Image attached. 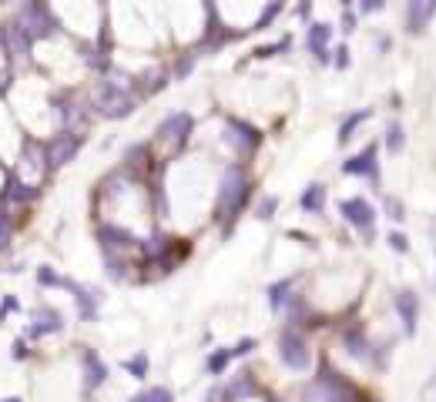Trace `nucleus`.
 Wrapping results in <instances>:
<instances>
[{"label": "nucleus", "instance_id": "nucleus-1", "mask_svg": "<svg viewBox=\"0 0 436 402\" xmlns=\"http://www.w3.org/2000/svg\"><path fill=\"white\" fill-rule=\"evenodd\" d=\"M256 201V178L245 161H225L218 181H215V201H211V225L229 242L235 225L242 222V211H249Z\"/></svg>", "mask_w": 436, "mask_h": 402}, {"label": "nucleus", "instance_id": "nucleus-2", "mask_svg": "<svg viewBox=\"0 0 436 402\" xmlns=\"http://www.w3.org/2000/svg\"><path fill=\"white\" fill-rule=\"evenodd\" d=\"M87 100H91V111H94L98 121H128L141 107V100L134 94V74L118 67V64L94 77Z\"/></svg>", "mask_w": 436, "mask_h": 402}, {"label": "nucleus", "instance_id": "nucleus-3", "mask_svg": "<svg viewBox=\"0 0 436 402\" xmlns=\"http://www.w3.org/2000/svg\"><path fill=\"white\" fill-rule=\"evenodd\" d=\"M7 17L34 41V47L37 44H48V41H57V37L68 34L64 17L54 10V0H17Z\"/></svg>", "mask_w": 436, "mask_h": 402}, {"label": "nucleus", "instance_id": "nucleus-4", "mask_svg": "<svg viewBox=\"0 0 436 402\" xmlns=\"http://www.w3.org/2000/svg\"><path fill=\"white\" fill-rule=\"evenodd\" d=\"M195 114L185 111V107H175L168 111L158 125H154V134H152V145L158 151L161 161H178L181 154L188 151L191 138H195Z\"/></svg>", "mask_w": 436, "mask_h": 402}, {"label": "nucleus", "instance_id": "nucleus-5", "mask_svg": "<svg viewBox=\"0 0 436 402\" xmlns=\"http://www.w3.org/2000/svg\"><path fill=\"white\" fill-rule=\"evenodd\" d=\"M51 118H54V127H71V131H91L94 127V111H91V100L87 94L68 84V87H54L51 91Z\"/></svg>", "mask_w": 436, "mask_h": 402}, {"label": "nucleus", "instance_id": "nucleus-6", "mask_svg": "<svg viewBox=\"0 0 436 402\" xmlns=\"http://www.w3.org/2000/svg\"><path fill=\"white\" fill-rule=\"evenodd\" d=\"M222 145L238 158V161H252L262 145H265V131L256 127L249 118H238V114H222Z\"/></svg>", "mask_w": 436, "mask_h": 402}, {"label": "nucleus", "instance_id": "nucleus-7", "mask_svg": "<svg viewBox=\"0 0 436 402\" xmlns=\"http://www.w3.org/2000/svg\"><path fill=\"white\" fill-rule=\"evenodd\" d=\"M91 131H71V127H54L51 134L44 138V151H48V171L61 175L81 151L87 148Z\"/></svg>", "mask_w": 436, "mask_h": 402}, {"label": "nucleus", "instance_id": "nucleus-8", "mask_svg": "<svg viewBox=\"0 0 436 402\" xmlns=\"http://www.w3.org/2000/svg\"><path fill=\"white\" fill-rule=\"evenodd\" d=\"M276 355L289 372H309L312 369V346H309L306 328L282 326L276 339Z\"/></svg>", "mask_w": 436, "mask_h": 402}, {"label": "nucleus", "instance_id": "nucleus-9", "mask_svg": "<svg viewBox=\"0 0 436 402\" xmlns=\"http://www.w3.org/2000/svg\"><path fill=\"white\" fill-rule=\"evenodd\" d=\"M339 218L353 231H360L362 245H373L376 242V222H380V211L376 204L362 195H353V198H342L339 201Z\"/></svg>", "mask_w": 436, "mask_h": 402}, {"label": "nucleus", "instance_id": "nucleus-10", "mask_svg": "<svg viewBox=\"0 0 436 402\" xmlns=\"http://www.w3.org/2000/svg\"><path fill=\"white\" fill-rule=\"evenodd\" d=\"M14 171L34 184H48L51 171H48V151H44V138L37 134H24L21 138V154H17V165Z\"/></svg>", "mask_w": 436, "mask_h": 402}, {"label": "nucleus", "instance_id": "nucleus-11", "mask_svg": "<svg viewBox=\"0 0 436 402\" xmlns=\"http://www.w3.org/2000/svg\"><path fill=\"white\" fill-rule=\"evenodd\" d=\"M68 328V319H64V312L61 308H54L48 302H37L30 312H27V322H24V339L30 342H44V339H51V335H61Z\"/></svg>", "mask_w": 436, "mask_h": 402}, {"label": "nucleus", "instance_id": "nucleus-12", "mask_svg": "<svg viewBox=\"0 0 436 402\" xmlns=\"http://www.w3.org/2000/svg\"><path fill=\"white\" fill-rule=\"evenodd\" d=\"M77 362H81V396L91 402L98 396V389L107 385L111 366L101 359V352L94 346H77Z\"/></svg>", "mask_w": 436, "mask_h": 402}, {"label": "nucleus", "instance_id": "nucleus-13", "mask_svg": "<svg viewBox=\"0 0 436 402\" xmlns=\"http://www.w3.org/2000/svg\"><path fill=\"white\" fill-rule=\"evenodd\" d=\"M168 84H175V74H172V64L168 61H154L152 67L134 71V94H138L141 104H148L161 91H168Z\"/></svg>", "mask_w": 436, "mask_h": 402}, {"label": "nucleus", "instance_id": "nucleus-14", "mask_svg": "<svg viewBox=\"0 0 436 402\" xmlns=\"http://www.w3.org/2000/svg\"><path fill=\"white\" fill-rule=\"evenodd\" d=\"M380 141H369L362 151L356 154H349L346 161H342V175L349 178H366L373 188H380V181H383V168H380Z\"/></svg>", "mask_w": 436, "mask_h": 402}, {"label": "nucleus", "instance_id": "nucleus-15", "mask_svg": "<svg viewBox=\"0 0 436 402\" xmlns=\"http://www.w3.org/2000/svg\"><path fill=\"white\" fill-rule=\"evenodd\" d=\"M71 299H74L77 322H87V326H94V322L101 319V308H104V302H107V292H104L101 285L77 282L74 288H71Z\"/></svg>", "mask_w": 436, "mask_h": 402}, {"label": "nucleus", "instance_id": "nucleus-16", "mask_svg": "<svg viewBox=\"0 0 436 402\" xmlns=\"http://www.w3.org/2000/svg\"><path fill=\"white\" fill-rule=\"evenodd\" d=\"M333 37L335 27L329 21H309L306 24V50L322 67H333Z\"/></svg>", "mask_w": 436, "mask_h": 402}, {"label": "nucleus", "instance_id": "nucleus-17", "mask_svg": "<svg viewBox=\"0 0 436 402\" xmlns=\"http://www.w3.org/2000/svg\"><path fill=\"white\" fill-rule=\"evenodd\" d=\"M393 308L399 315V326H403V335L413 339L416 328H419V295L413 288H396L393 292Z\"/></svg>", "mask_w": 436, "mask_h": 402}, {"label": "nucleus", "instance_id": "nucleus-18", "mask_svg": "<svg viewBox=\"0 0 436 402\" xmlns=\"http://www.w3.org/2000/svg\"><path fill=\"white\" fill-rule=\"evenodd\" d=\"M299 278L302 275H282L265 285V302H269V312L272 315H282L285 308L292 305V299L299 295Z\"/></svg>", "mask_w": 436, "mask_h": 402}, {"label": "nucleus", "instance_id": "nucleus-19", "mask_svg": "<svg viewBox=\"0 0 436 402\" xmlns=\"http://www.w3.org/2000/svg\"><path fill=\"white\" fill-rule=\"evenodd\" d=\"M258 396V379L256 372H249V369H242L238 376H231L222 389H218V399L222 402H249Z\"/></svg>", "mask_w": 436, "mask_h": 402}, {"label": "nucleus", "instance_id": "nucleus-20", "mask_svg": "<svg viewBox=\"0 0 436 402\" xmlns=\"http://www.w3.org/2000/svg\"><path fill=\"white\" fill-rule=\"evenodd\" d=\"M34 282H37L41 292H68V295H71V288L77 285V278H71L68 272L54 268V265H48V262L34 268Z\"/></svg>", "mask_w": 436, "mask_h": 402}, {"label": "nucleus", "instance_id": "nucleus-21", "mask_svg": "<svg viewBox=\"0 0 436 402\" xmlns=\"http://www.w3.org/2000/svg\"><path fill=\"white\" fill-rule=\"evenodd\" d=\"M295 204H299V211H302V215H315V218H322V215H326V204H329V188H326L322 181H309Z\"/></svg>", "mask_w": 436, "mask_h": 402}, {"label": "nucleus", "instance_id": "nucleus-22", "mask_svg": "<svg viewBox=\"0 0 436 402\" xmlns=\"http://www.w3.org/2000/svg\"><path fill=\"white\" fill-rule=\"evenodd\" d=\"M342 349H346V355H353V359H360V362H369L373 342H369V335H366V328H362L360 322L342 328Z\"/></svg>", "mask_w": 436, "mask_h": 402}, {"label": "nucleus", "instance_id": "nucleus-23", "mask_svg": "<svg viewBox=\"0 0 436 402\" xmlns=\"http://www.w3.org/2000/svg\"><path fill=\"white\" fill-rule=\"evenodd\" d=\"M373 114H376L373 107H360V111H349V114H346V118L339 121V131H335V145H339V148H346V145H349V141H353V138L360 134V127L366 125V121H369Z\"/></svg>", "mask_w": 436, "mask_h": 402}, {"label": "nucleus", "instance_id": "nucleus-24", "mask_svg": "<svg viewBox=\"0 0 436 402\" xmlns=\"http://www.w3.org/2000/svg\"><path fill=\"white\" fill-rule=\"evenodd\" d=\"M21 218H24V211H14V208H3V204H0V258L10 255V248H14Z\"/></svg>", "mask_w": 436, "mask_h": 402}, {"label": "nucleus", "instance_id": "nucleus-25", "mask_svg": "<svg viewBox=\"0 0 436 402\" xmlns=\"http://www.w3.org/2000/svg\"><path fill=\"white\" fill-rule=\"evenodd\" d=\"M285 3H289V0H265L262 10H258V17L252 21V27H249V34H265V30H272V27L279 24V17L285 14Z\"/></svg>", "mask_w": 436, "mask_h": 402}, {"label": "nucleus", "instance_id": "nucleus-26", "mask_svg": "<svg viewBox=\"0 0 436 402\" xmlns=\"http://www.w3.org/2000/svg\"><path fill=\"white\" fill-rule=\"evenodd\" d=\"M198 61H202V50L195 47H181L168 64H172V74H175V81H188V77L195 74V67H198Z\"/></svg>", "mask_w": 436, "mask_h": 402}, {"label": "nucleus", "instance_id": "nucleus-27", "mask_svg": "<svg viewBox=\"0 0 436 402\" xmlns=\"http://www.w3.org/2000/svg\"><path fill=\"white\" fill-rule=\"evenodd\" d=\"M231 362H235V355H231V346H215V349L205 355V376H211V379L229 376Z\"/></svg>", "mask_w": 436, "mask_h": 402}, {"label": "nucleus", "instance_id": "nucleus-28", "mask_svg": "<svg viewBox=\"0 0 436 402\" xmlns=\"http://www.w3.org/2000/svg\"><path fill=\"white\" fill-rule=\"evenodd\" d=\"M121 369H125L134 382H145V379L152 376V355H148L145 349H138L134 355H128V359L121 362Z\"/></svg>", "mask_w": 436, "mask_h": 402}, {"label": "nucleus", "instance_id": "nucleus-29", "mask_svg": "<svg viewBox=\"0 0 436 402\" xmlns=\"http://www.w3.org/2000/svg\"><path fill=\"white\" fill-rule=\"evenodd\" d=\"M292 34H282L279 41H269V44H258L252 54H249V61H272V57H279V54H289L292 50Z\"/></svg>", "mask_w": 436, "mask_h": 402}, {"label": "nucleus", "instance_id": "nucleus-30", "mask_svg": "<svg viewBox=\"0 0 436 402\" xmlns=\"http://www.w3.org/2000/svg\"><path fill=\"white\" fill-rule=\"evenodd\" d=\"M383 148L393 154V158H399L403 151H406V127L399 125V121H389L383 131Z\"/></svg>", "mask_w": 436, "mask_h": 402}, {"label": "nucleus", "instance_id": "nucleus-31", "mask_svg": "<svg viewBox=\"0 0 436 402\" xmlns=\"http://www.w3.org/2000/svg\"><path fill=\"white\" fill-rule=\"evenodd\" d=\"M279 204H282L279 195H258V198L252 201V208H249V211L256 215L258 222H272V218L279 215Z\"/></svg>", "mask_w": 436, "mask_h": 402}, {"label": "nucleus", "instance_id": "nucleus-32", "mask_svg": "<svg viewBox=\"0 0 436 402\" xmlns=\"http://www.w3.org/2000/svg\"><path fill=\"white\" fill-rule=\"evenodd\" d=\"M383 215L389 218V222L403 225V222H406V204L396 198V195H383Z\"/></svg>", "mask_w": 436, "mask_h": 402}, {"label": "nucleus", "instance_id": "nucleus-33", "mask_svg": "<svg viewBox=\"0 0 436 402\" xmlns=\"http://www.w3.org/2000/svg\"><path fill=\"white\" fill-rule=\"evenodd\" d=\"M134 402H175V392L168 385H148L134 396Z\"/></svg>", "mask_w": 436, "mask_h": 402}, {"label": "nucleus", "instance_id": "nucleus-34", "mask_svg": "<svg viewBox=\"0 0 436 402\" xmlns=\"http://www.w3.org/2000/svg\"><path fill=\"white\" fill-rule=\"evenodd\" d=\"M10 359H14V362H30V359H34V342L24 339V335H17V339L10 342Z\"/></svg>", "mask_w": 436, "mask_h": 402}, {"label": "nucleus", "instance_id": "nucleus-35", "mask_svg": "<svg viewBox=\"0 0 436 402\" xmlns=\"http://www.w3.org/2000/svg\"><path fill=\"white\" fill-rule=\"evenodd\" d=\"M386 245L396 251V255H410V235L406 231H399V228H393V231H386Z\"/></svg>", "mask_w": 436, "mask_h": 402}, {"label": "nucleus", "instance_id": "nucleus-36", "mask_svg": "<svg viewBox=\"0 0 436 402\" xmlns=\"http://www.w3.org/2000/svg\"><path fill=\"white\" fill-rule=\"evenodd\" d=\"M256 349H258V339H256V335H242L238 342H231V355H235V362H238V359H249Z\"/></svg>", "mask_w": 436, "mask_h": 402}, {"label": "nucleus", "instance_id": "nucleus-37", "mask_svg": "<svg viewBox=\"0 0 436 402\" xmlns=\"http://www.w3.org/2000/svg\"><path fill=\"white\" fill-rule=\"evenodd\" d=\"M333 67L335 71H349L353 67V50H349V44H335L333 47Z\"/></svg>", "mask_w": 436, "mask_h": 402}, {"label": "nucleus", "instance_id": "nucleus-38", "mask_svg": "<svg viewBox=\"0 0 436 402\" xmlns=\"http://www.w3.org/2000/svg\"><path fill=\"white\" fill-rule=\"evenodd\" d=\"M339 30L346 34V37H353L356 30H360V10L353 7V10H342V17H339Z\"/></svg>", "mask_w": 436, "mask_h": 402}, {"label": "nucleus", "instance_id": "nucleus-39", "mask_svg": "<svg viewBox=\"0 0 436 402\" xmlns=\"http://www.w3.org/2000/svg\"><path fill=\"white\" fill-rule=\"evenodd\" d=\"M386 7H389V0H356L360 17H376V14H383Z\"/></svg>", "mask_w": 436, "mask_h": 402}, {"label": "nucleus", "instance_id": "nucleus-40", "mask_svg": "<svg viewBox=\"0 0 436 402\" xmlns=\"http://www.w3.org/2000/svg\"><path fill=\"white\" fill-rule=\"evenodd\" d=\"M312 10H315V0H299V3L292 7V17H295L299 24H309V21H312Z\"/></svg>", "mask_w": 436, "mask_h": 402}, {"label": "nucleus", "instance_id": "nucleus-41", "mask_svg": "<svg viewBox=\"0 0 436 402\" xmlns=\"http://www.w3.org/2000/svg\"><path fill=\"white\" fill-rule=\"evenodd\" d=\"M0 312H3L7 319H14V315H21V312H24V305H21L17 295H3V299H0Z\"/></svg>", "mask_w": 436, "mask_h": 402}, {"label": "nucleus", "instance_id": "nucleus-42", "mask_svg": "<svg viewBox=\"0 0 436 402\" xmlns=\"http://www.w3.org/2000/svg\"><path fill=\"white\" fill-rule=\"evenodd\" d=\"M373 44H376L380 54H389V50H393V37H389V34H376V41H373Z\"/></svg>", "mask_w": 436, "mask_h": 402}, {"label": "nucleus", "instance_id": "nucleus-43", "mask_svg": "<svg viewBox=\"0 0 436 402\" xmlns=\"http://www.w3.org/2000/svg\"><path fill=\"white\" fill-rule=\"evenodd\" d=\"M423 10H426V21H433V17H436V0H426V3H423Z\"/></svg>", "mask_w": 436, "mask_h": 402}, {"label": "nucleus", "instance_id": "nucleus-44", "mask_svg": "<svg viewBox=\"0 0 436 402\" xmlns=\"http://www.w3.org/2000/svg\"><path fill=\"white\" fill-rule=\"evenodd\" d=\"M3 44H7V24L0 21V54H3Z\"/></svg>", "mask_w": 436, "mask_h": 402}, {"label": "nucleus", "instance_id": "nucleus-45", "mask_svg": "<svg viewBox=\"0 0 436 402\" xmlns=\"http://www.w3.org/2000/svg\"><path fill=\"white\" fill-rule=\"evenodd\" d=\"M339 7H342V10H353V7H356V0H339Z\"/></svg>", "mask_w": 436, "mask_h": 402}, {"label": "nucleus", "instance_id": "nucleus-46", "mask_svg": "<svg viewBox=\"0 0 436 402\" xmlns=\"http://www.w3.org/2000/svg\"><path fill=\"white\" fill-rule=\"evenodd\" d=\"M0 402H24L21 396H7V399H0Z\"/></svg>", "mask_w": 436, "mask_h": 402}, {"label": "nucleus", "instance_id": "nucleus-47", "mask_svg": "<svg viewBox=\"0 0 436 402\" xmlns=\"http://www.w3.org/2000/svg\"><path fill=\"white\" fill-rule=\"evenodd\" d=\"M10 3H17V0H0V10H3V7H10Z\"/></svg>", "mask_w": 436, "mask_h": 402}, {"label": "nucleus", "instance_id": "nucleus-48", "mask_svg": "<svg viewBox=\"0 0 436 402\" xmlns=\"http://www.w3.org/2000/svg\"><path fill=\"white\" fill-rule=\"evenodd\" d=\"M7 326V315H3V312H0V328Z\"/></svg>", "mask_w": 436, "mask_h": 402}, {"label": "nucleus", "instance_id": "nucleus-49", "mask_svg": "<svg viewBox=\"0 0 436 402\" xmlns=\"http://www.w3.org/2000/svg\"><path fill=\"white\" fill-rule=\"evenodd\" d=\"M269 402H276V399H269Z\"/></svg>", "mask_w": 436, "mask_h": 402}, {"label": "nucleus", "instance_id": "nucleus-50", "mask_svg": "<svg viewBox=\"0 0 436 402\" xmlns=\"http://www.w3.org/2000/svg\"><path fill=\"white\" fill-rule=\"evenodd\" d=\"M128 402H134V399H128Z\"/></svg>", "mask_w": 436, "mask_h": 402}]
</instances>
